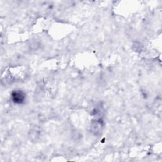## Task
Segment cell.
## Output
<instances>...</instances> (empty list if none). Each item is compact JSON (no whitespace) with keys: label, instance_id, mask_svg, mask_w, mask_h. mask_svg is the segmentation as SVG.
Instances as JSON below:
<instances>
[{"label":"cell","instance_id":"cell-1","mask_svg":"<svg viewBox=\"0 0 162 162\" xmlns=\"http://www.w3.org/2000/svg\"><path fill=\"white\" fill-rule=\"evenodd\" d=\"M12 97L14 102L17 103H21L24 100V98H25L24 94L22 92H20V91L15 92L13 94Z\"/></svg>","mask_w":162,"mask_h":162}]
</instances>
